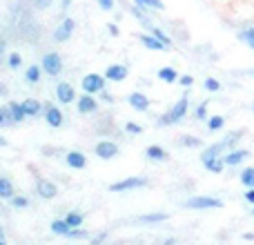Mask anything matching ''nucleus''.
I'll list each match as a JSON object with an SVG mask.
<instances>
[{
  "mask_svg": "<svg viewBox=\"0 0 254 245\" xmlns=\"http://www.w3.org/2000/svg\"><path fill=\"white\" fill-rule=\"evenodd\" d=\"M158 80L172 85V83H176V80H179V74H176L174 67H163V69H158Z\"/></svg>",
  "mask_w": 254,
  "mask_h": 245,
  "instance_id": "22",
  "label": "nucleus"
},
{
  "mask_svg": "<svg viewBox=\"0 0 254 245\" xmlns=\"http://www.w3.org/2000/svg\"><path fill=\"white\" fill-rule=\"evenodd\" d=\"M252 214H254V205H252Z\"/></svg>",
  "mask_w": 254,
  "mask_h": 245,
  "instance_id": "52",
  "label": "nucleus"
},
{
  "mask_svg": "<svg viewBox=\"0 0 254 245\" xmlns=\"http://www.w3.org/2000/svg\"><path fill=\"white\" fill-rule=\"evenodd\" d=\"M138 7L143 9H158V11H163L165 9V4H163V0H134Z\"/></svg>",
  "mask_w": 254,
  "mask_h": 245,
  "instance_id": "26",
  "label": "nucleus"
},
{
  "mask_svg": "<svg viewBox=\"0 0 254 245\" xmlns=\"http://www.w3.org/2000/svg\"><path fill=\"white\" fill-rule=\"evenodd\" d=\"M203 167H205L207 172H212V174H221L223 167H225V163H223V158H214V161H207Z\"/></svg>",
  "mask_w": 254,
  "mask_h": 245,
  "instance_id": "27",
  "label": "nucleus"
},
{
  "mask_svg": "<svg viewBox=\"0 0 254 245\" xmlns=\"http://www.w3.org/2000/svg\"><path fill=\"white\" fill-rule=\"evenodd\" d=\"M188 110H190V101H188V96L179 98V101H176L174 105H172V110H170V112H165V114H163L161 119L156 121V125H158V127L174 125V122H179V121H183V119H185Z\"/></svg>",
  "mask_w": 254,
  "mask_h": 245,
  "instance_id": "1",
  "label": "nucleus"
},
{
  "mask_svg": "<svg viewBox=\"0 0 254 245\" xmlns=\"http://www.w3.org/2000/svg\"><path fill=\"white\" fill-rule=\"evenodd\" d=\"M56 96H58V103H63V105L76 103V92L69 83H58L56 85Z\"/></svg>",
  "mask_w": 254,
  "mask_h": 245,
  "instance_id": "12",
  "label": "nucleus"
},
{
  "mask_svg": "<svg viewBox=\"0 0 254 245\" xmlns=\"http://www.w3.org/2000/svg\"><path fill=\"white\" fill-rule=\"evenodd\" d=\"M125 131L127 134H143V127L136 122H125Z\"/></svg>",
  "mask_w": 254,
  "mask_h": 245,
  "instance_id": "37",
  "label": "nucleus"
},
{
  "mask_svg": "<svg viewBox=\"0 0 254 245\" xmlns=\"http://www.w3.org/2000/svg\"><path fill=\"white\" fill-rule=\"evenodd\" d=\"M20 105H22V112H25L27 119H34V116H38L40 112H43V107H45L43 103L36 101V98H27V101H22Z\"/></svg>",
  "mask_w": 254,
  "mask_h": 245,
  "instance_id": "17",
  "label": "nucleus"
},
{
  "mask_svg": "<svg viewBox=\"0 0 254 245\" xmlns=\"http://www.w3.org/2000/svg\"><path fill=\"white\" fill-rule=\"evenodd\" d=\"M140 223H163V221H167V214L165 212H152V214H143L138 216Z\"/></svg>",
  "mask_w": 254,
  "mask_h": 245,
  "instance_id": "24",
  "label": "nucleus"
},
{
  "mask_svg": "<svg viewBox=\"0 0 254 245\" xmlns=\"http://www.w3.org/2000/svg\"><path fill=\"white\" fill-rule=\"evenodd\" d=\"M248 47H250V49H254V40H248Z\"/></svg>",
  "mask_w": 254,
  "mask_h": 245,
  "instance_id": "51",
  "label": "nucleus"
},
{
  "mask_svg": "<svg viewBox=\"0 0 254 245\" xmlns=\"http://www.w3.org/2000/svg\"><path fill=\"white\" fill-rule=\"evenodd\" d=\"M239 38H241L243 43H248V40H254V27H252V29H246V31H239Z\"/></svg>",
  "mask_w": 254,
  "mask_h": 245,
  "instance_id": "38",
  "label": "nucleus"
},
{
  "mask_svg": "<svg viewBox=\"0 0 254 245\" xmlns=\"http://www.w3.org/2000/svg\"><path fill=\"white\" fill-rule=\"evenodd\" d=\"M149 34H154V36H156V38L161 40V43L165 45V47H172V38H170V36H167L163 29H158V27H152V29H149Z\"/></svg>",
  "mask_w": 254,
  "mask_h": 245,
  "instance_id": "32",
  "label": "nucleus"
},
{
  "mask_svg": "<svg viewBox=\"0 0 254 245\" xmlns=\"http://www.w3.org/2000/svg\"><path fill=\"white\" fill-rule=\"evenodd\" d=\"M2 112H4V116H7L9 125H13V122H22L27 119L20 103H7V105H2Z\"/></svg>",
  "mask_w": 254,
  "mask_h": 245,
  "instance_id": "9",
  "label": "nucleus"
},
{
  "mask_svg": "<svg viewBox=\"0 0 254 245\" xmlns=\"http://www.w3.org/2000/svg\"><path fill=\"white\" fill-rule=\"evenodd\" d=\"M223 125H225L223 116H210V119H207V129L210 131H219Z\"/></svg>",
  "mask_w": 254,
  "mask_h": 245,
  "instance_id": "31",
  "label": "nucleus"
},
{
  "mask_svg": "<svg viewBox=\"0 0 254 245\" xmlns=\"http://www.w3.org/2000/svg\"><path fill=\"white\" fill-rule=\"evenodd\" d=\"M203 87H205L207 92H221V83H219V80H216V78H212V76H210V78H205V83H203Z\"/></svg>",
  "mask_w": 254,
  "mask_h": 245,
  "instance_id": "34",
  "label": "nucleus"
},
{
  "mask_svg": "<svg viewBox=\"0 0 254 245\" xmlns=\"http://www.w3.org/2000/svg\"><path fill=\"white\" fill-rule=\"evenodd\" d=\"M107 29H110V34H112V36H119V27H116L114 22H110V25H107Z\"/></svg>",
  "mask_w": 254,
  "mask_h": 245,
  "instance_id": "46",
  "label": "nucleus"
},
{
  "mask_svg": "<svg viewBox=\"0 0 254 245\" xmlns=\"http://www.w3.org/2000/svg\"><path fill=\"white\" fill-rule=\"evenodd\" d=\"M71 0H63V11H67V7H69Z\"/></svg>",
  "mask_w": 254,
  "mask_h": 245,
  "instance_id": "50",
  "label": "nucleus"
},
{
  "mask_svg": "<svg viewBox=\"0 0 254 245\" xmlns=\"http://www.w3.org/2000/svg\"><path fill=\"white\" fill-rule=\"evenodd\" d=\"M252 110H254V107H252Z\"/></svg>",
  "mask_w": 254,
  "mask_h": 245,
  "instance_id": "53",
  "label": "nucleus"
},
{
  "mask_svg": "<svg viewBox=\"0 0 254 245\" xmlns=\"http://www.w3.org/2000/svg\"><path fill=\"white\" fill-rule=\"evenodd\" d=\"M7 94H9V89H7V87H4V85H2V83H0V96H7Z\"/></svg>",
  "mask_w": 254,
  "mask_h": 245,
  "instance_id": "47",
  "label": "nucleus"
},
{
  "mask_svg": "<svg viewBox=\"0 0 254 245\" xmlns=\"http://www.w3.org/2000/svg\"><path fill=\"white\" fill-rule=\"evenodd\" d=\"M145 156L149 158V161H156V163H163V161H167V152L161 147V145H149L147 149H145Z\"/></svg>",
  "mask_w": 254,
  "mask_h": 245,
  "instance_id": "19",
  "label": "nucleus"
},
{
  "mask_svg": "<svg viewBox=\"0 0 254 245\" xmlns=\"http://www.w3.org/2000/svg\"><path fill=\"white\" fill-rule=\"evenodd\" d=\"M185 207L188 210H221L223 201L214 196H192L185 201Z\"/></svg>",
  "mask_w": 254,
  "mask_h": 245,
  "instance_id": "2",
  "label": "nucleus"
},
{
  "mask_svg": "<svg viewBox=\"0 0 254 245\" xmlns=\"http://www.w3.org/2000/svg\"><path fill=\"white\" fill-rule=\"evenodd\" d=\"M43 114H45V121H47L49 127H61L63 125V112L58 110L56 105H52V103H47V105L43 107Z\"/></svg>",
  "mask_w": 254,
  "mask_h": 245,
  "instance_id": "11",
  "label": "nucleus"
},
{
  "mask_svg": "<svg viewBox=\"0 0 254 245\" xmlns=\"http://www.w3.org/2000/svg\"><path fill=\"white\" fill-rule=\"evenodd\" d=\"M107 239V232H101V234H96V237L92 239V243H101V241H105Z\"/></svg>",
  "mask_w": 254,
  "mask_h": 245,
  "instance_id": "44",
  "label": "nucleus"
},
{
  "mask_svg": "<svg viewBox=\"0 0 254 245\" xmlns=\"http://www.w3.org/2000/svg\"><path fill=\"white\" fill-rule=\"evenodd\" d=\"M13 194H16V187H13L11 179H7V176H0V198L9 201Z\"/></svg>",
  "mask_w": 254,
  "mask_h": 245,
  "instance_id": "20",
  "label": "nucleus"
},
{
  "mask_svg": "<svg viewBox=\"0 0 254 245\" xmlns=\"http://www.w3.org/2000/svg\"><path fill=\"white\" fill-rule=\"evenodd\" d=\"M2 54H4V40L0 38V61H2Z\"/></svg>",
  "mask_w": 254,
  "mask_h": 245,
  "instance_id": "49",
  "label": "nucleus"
},
{
  "mask_svg": "<svg viewBox=\"0 0 254 245\" xmlns=\"http://www.w3.org/2000/svg\"><path fill=\"white\" fill-rule=\"evenodd\" d=\"M76 107H78L80 114H94V112L98 110V101L94 98V94L85 92L80 98H76Z\"/></svg>",
  "mask_w": 254,
  "mask_h": 245,
  "instance_id": "10",
  "label": "nucleus"
},
{
  "mask_svg": "<svg viewBox=\"0 0 254 245\" xmlns=\"http://www.w3.org/2000/svg\"><path fill=\"white\" fill-rule=\"evenodd\" d=\"M138 40H140V43H143L147 49H152V52H165V49H167L165 45H163L154 34H140Z\"/></svg>",
  "mask_w": 254,
  "mask_h": 245,
  "instance_id": "18",
  "label": "nucleus"
},
{
  "mask_svg": "<svg viewBox=\"0 0 254 245\" xmlns=\"http://www.w3.org/2000/svg\"><path fill=\"white\" fill-rule=\"evenodd\" d=\"M65 221L69 223V228H80V225L85 223V216L80 214V212H69V214L65 216Z\"/></svg>",
  "mask_w": 254,
  "mask_h": 245,
  "instance_id": "28",
  "label": "nucleus"
},
{
  "mask_svg": "<svg viewBox=\"0 0 254 245\" xmlns=\"http://www.w3.org/2000/svg\"><path fill=\"white\" fill-rule=\"evenodd\" d=\"M4 241H7V237H4V230L0 228V245H4Z\"/></svg>",
  "mask_w": 254,
  "mask_h": 245,
  "instance_id": "48",
  "label": "nucleus"
},
{
  "mask_svg": "<svg viewBox=\"0 0 254 245\" xmlns=\"http://www.w3.org/2000/svg\"><path fill=\"white\" fill-rule=\"evenodd\" d=\"M127 103H129L131 110H136V112H147L149 110V98L140 92H131L129 96H127Z\"/></svg>",
  "mask_w": 254,
  "mask_h": 245,
  "instance_id": "15",
  "label": "nucleus"
},
{
  "mask_svg": "<svg viewBox=\"0 0 254 245\" xmlns=\"http://www.w3.org/2000/svg\"><path fill=\"white\" fill-rule=\"evenodd\" d=\"M101 98H103V101H105V103H114V96H112V94H107L105 89H103V92H101Z\"/></svg>",
  "mask_w": 254,
  "mask_h": 245,
  "instance_id": "43",
  "label": "nucleus"
},
{
  "mask_svg": "<svg viewBox=\"0 0 254 245\" xmlns=\"http://www.w3.org/2000/svg\"><path fill=\"white\" fill-rule=\"evenodd\" d=\"M36 192H38L40 198H45V201H52V198H56L58 187H56V183H52V181L38 179V181H36Z\"/></svg>",
  "mask_w": 254,
  "mask_h": 245,
  "instance_id": "8",
  "label": "nucleus"
},
{
  "mask_svg": "<svg viewBox=\"0 0 254 245\" xmlns=\"http://www.w3.org/2000/svg\"><path fill=\"white\" fill-rule=\"evenodd\" d=\"M243 198H246L250 205H254V187H246V194H243Z\"/></svg>",
  "mask_w": 254,
  "mask_h": 245,
  "instance_id": "41",
  "label": "nucleus"
},
{
  "mask_svg": "<svg viewBox=\"0 0 254 245\" xmlns=\"http://www.w3.org/2000/svg\"><path fill=\"white\" fill-rule=\"evenodd\" d=\"M89 234L85 232V230H78V228H71L69 234H67V239H87Z\"/></svg>",
  "mask_w": 254,
  "mask_h": 245,
  "instance_id": "36",
  "label": "nucleus"
},
{
  "mask_svg": "<svg viewBox=\"0 0 254 245\" xmlns=\"http://www.w3.org/2000/svg\"><path fill=\"white\" fill-rule=\"evenodd\" d=\"M105 76L101 74H87L83 76V80H80V87H83V92L87 94H101L103 89H105Z\"/></svg>",
  "mask_w": 254,
  "mask_h": 245,
  "instance_id": "5",
  "label": "nucleus"
},
{
  "mask_svg": "<svg viewBox=\"0 0 254 245\" xmlns=\"http://www.w3.org/2000/svg\"><path fill=\"white\" fill-rule=\"evenodd\" d=\"M7 67H9V69H20V67H22V56H20V54H18V52L9 54V56H7Z\"/></svg>",
  "mask_w": 254,
  "mask_h": 245,
  "instance_id": "29",
  "label": "nucleus"
},
{
  "mask_svg": "<svg viewBox=\"0 0 254 245\" xmlns=\"http://www.w3.org/2000/svg\"><path fill=\"white\" fill-rule=\"evenodd\" d=\"M181 145L183 147H201V138H196V136H183Z\"/></svg>",
  "mask_w": 254,
  "mask_h": 245,
  "instance_id": "33",
  "label": "nucleus"
},
{
  "mask_svg": "<svg viewBox=\"0 0 254 245\" xmlns=\"http://www.w3.org/2000/svg\"><path fill=\"white\" fill-rule=\"evenodd\" d=\"M179 83L181 85H183V87H192V85H194V78H192V76H179Z\"/></svg>",
  "mask_w": 254,
  "mask_h": 245,
  "instance_id": "39",
  "label": "nucleus"
},
{
  "mask_svg": "<svg viewBox=\"0 0 254 245\" xmlns=\"http://www.w3.org/2000/svg\"><path fill=\"white\" fill-rule=\"evenodd\" d=\"M252 74H254V71H252Z\"/></svg>",
  "mask_w": 254,
  "mask_h": 245,
  "instance_id": "54",
  "label": "nucleus"
},
{
  "mask_svg": "<svg viewBox=\"0 0 254 245\" xmlns=\"http://www.w3.org/2000/svg\"><path fill=\"white\" fill-rule=\"evenodd\" d=\"M69 223H67L65 219H56V221H52V232L54 234H58V237H67L69 234Z\"/></svg>",
  "mask_w": 254,
  "mask_h": 245,
  "instance_id": "23",
  "label": "nucleus"
},
{
  "mask_svg": "<svg viewBox=\"0 0 254 245\" xmlns=\"http://www.w3.org/2000/svg\"><path fill=\"white\" fill-rule=\"evenodd\" d=\"M40 76H43V67L40 65H31V67H27V71H25V80L29 85H38L40 83Z\"/></svg>",
  "mask_w": 254,
  "mask_h": 245,
  "instance_id": "21",
  "label": "nucleus"
},
{
  "mask_svg": "<svg viewBox=\"0 0 254 245\" xmlns=\"http://www.w3.org/2000/svg\"><path fill=\"white\" fill-rule=\"evenodd\" d=\"M65 163L71 170H83V167L87 165V156H85L83 152H78V149H71V152L65 154Z\"/></svg>",
  "mask_w": 254,
  "mask_h": 245,
  "instance_id": "14",
  "label": "nucleus"
},
{
  "mask_svg": "<svg viewBox=\"0 0 254 245\" xmlns=\"http://www.w3.org/2000/svg\"><path fill=\"white\" fill-rule=\"evenodd\" d=\"M9 201H11V205L16 207V210H25V207H29V198H27V196H20V194H13Z\"/></svg>",
  "mask_w": 254,
  "mask_h": 245,
  "instance_id": "30",
  "label": "nucleus"
},
{
  "mask_svg": "<svg viewBox=\"0 0 254 245\" xmlns=\"http://www.w3.org/2000/svg\"><path fill=\"white\" fill-rule=\"evenodd\" d=\"M127 67L125 65H110L105 69V78L107 80H112V83H123V80L127 78Z\"/></svg>",
  "mask_w": 254,
  "mask_h": 245,
  "instance_id": "16",
  "label": "nucleus"
},
{
  "mask_svg": "<svg viewBox=\"0 0 254 245\" xmlns=\"http://www.w3.org/2000/svg\"><path fill=\"white\" fill-rule=\"evenodd\" d=\"M40 67H43L45 74L49 76H58L63 71V58L58 52H49L43 56V62H40Z\"/></svg>",
  "mask_w": 254,
  "mask_h": 245,
  "instance_id": "4",
  "label": "nucleus"
},
{
  "mask_svg": "<svg viewBox=\"0 0 254 245\" xmlns=\"http://www.w3.org/2000/svg\"><path fill=\"white\" fill-rule=\"evenodd\" d=\"M194 119H196V121H207V119H210V116H207V103H201V105L196 107Z\"/></svg>",
  "mask_w": 254,
  "mask_h": 245,
  "instance_id": "35",
  "label": "nucleus"
},
{
  "mask_svg": "<svg viewBox=\"0 0 254 245\" xmlns=\"http://www.w3.org/2000/svg\"><path fill=\"white\" fill-rule=\"evenodd\" d=\"M239 181H241L243 187H254V167H246L239 176Z\"/></svg>",
  "mask_w": 254,
  "mask_h": 245,
  "instance_id": "25",
  "label": "nucleus"
},
{
  "mask_svg": "<svg viewBox=\"0 0 254 245\" xmlns=\"http://www.w3.org/2000/svg\"><path fill=\"white\" fill-rule=\"evenodd\" d=\"M147 185V179L145 176H129V179H123L119 183L110 185V192H131V189H140Z\"/></svg>",
  "mask_w": 254,
  "mask_h": 245,
  "instance_id": "3",
  "label": "nucleus"
},
{
  "mask_svg": "<svg viewBox=\"0 0 254 245\" xmlns=\"http://www.w3.org/2000/svg\"><path fill=\"white\" fill-rule=\"evenodd\" d=\"M7 125H9V121H7V116H4L2 107H0V127H7Z\"/></svg>",
  "mask_w": 254,
  "mask_h": 245,
  "instance_id": "45",
  "label": "nucleus"
},
{
  "mask_svg": "<svg viewBox=\"0 0 254 245\" xmlns=\"http://www.w3.org/2000/svg\"><path fill=\"white\" fill-rule=\"evenodd\" d=\"M248 156H250L248 149H230L228 154H223V163L228 167H237V165H241Z\"/></svg>",
  "mask_w": 254,
  "mask_h": 245,
  "instance_id": "13",
  "label": "nucleus"
},
{
  "mask_svg": "<svg viewBox=\"0 0 254 245\" xmlns=\"http://www.w3.org/2000/svg\"><path fill=\"white\" fill-rule=\"evenodd\" d=\"M74 29H76V22L71 20V18H63V22L56 27V31H54V40L56 43H67V40L71 38V34H74Z\"/></svg>",
  "mask_w": 254,
  "mask_h": 245,
  "instance_id": "7",
  "label": "nucleus"
},
{
  "mask_svg": "<svg viewBox=\"0 0 254 245\" xmlns=\"http://www.w3.org/2000/svg\"><path fill=\"white\" fill-rule=\"evenodd\" d=\"M98 7L105 9V11H112L114 9V0H98Z\"/></svg>",
  "mask_w": 254,
  "mask_h": 245,
  "instance_id": "40",
  "label": "nucleus"
},
{
  "mask_svg": "<svg viewBox=\"0 0 254 245\" xmlns=\"http://www.w3.org/2000/svg\"><path fill=\"white\" fill-rule=\"evenodd\" d=\"M52 2L54 0H34L36 9H47V7H52Z\"/></svg>",
  "mask_w": 254,
  "mask_h": 245,
  "instance_id": "42",
  "label": "nucleus"
},
{
  "mask_svg": "<svg viewBox=\"0 0 254 245\" xmlns=\"http://www.w3.org/2000/svg\"><path fill=\"white\" fill-rule=\"evenodd\" d=\"M94 152H96V156L103 158V161H112V158L119 156V145H116L114 140H101V143H96Z\"/></svg>",
  "mask_w": 254,
  "mask_h": 245,
  "instance_id": "6",
  "label": "nucleus"
}]
</instances>
